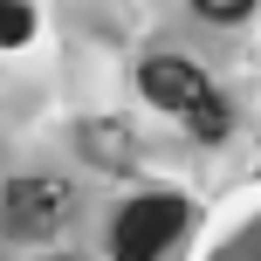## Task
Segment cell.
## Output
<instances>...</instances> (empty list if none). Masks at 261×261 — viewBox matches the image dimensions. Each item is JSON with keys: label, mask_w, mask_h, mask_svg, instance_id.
Segmentation results:
<instances>
[{"label": "cell", "mask_w": 261, "mask_h": 261, "mask_svg": "<svg viewBox=\"0 0 261 261\" xmlns=\"http://www.w3.org/2000/svg\"><path fill=\"white\" fill-rule=\"evenodd\" d=\"M144 96L165 103L172 117H186L199 138H227V103H220V90H213L193 62H179V55H151V62H144Z\"/></svg>", "instance_id": "6da1fadb"}, {"label": "cell", "mask_w": 261, "mask_h": 261, "mask_svg": "<svg viewBox=\"0 0 261 261\" xmlns=\"http://www.w3.org/2000/svg\"><path fill=\"white\" fill-rule=\"evenodd\" d=\"M179 227H186V199H172V193H151V199H138V206L117 220V261H158L179 241Z\"/></svg>", "instance_id": "7a4b0ae2"}, {"label": "cell", "mask_w": 261, "mask_h": 261, "mask_svg": "<svg viewBox=\"0 0 261 261\" xmlns=\"http://www.w3.org/2000/svg\"><path fill=\"white\" fill-rule=\"evenodd\" d=\"M62 213H69V186H55V179H14L7 186V227L14 234L41 241L62 227Z\"/></svg>", "instance_id": "3957f363"}, {"label": "cell", "mask_w": 261, "mask_h": 261, "mask_svg": "<svg viewBox=\"0 0 261 261\" xmlns=\"http://www.w3.org/2000/svg\"><path fill=\"white\" fill-rule=\"evenodd\" d=\"M28 28H35V14L21 0H0V41H28Z\"/></svg>", "instance_id": "277c9868"}, {"label": "cell", "mask_w": 261, "mask_h": 261, "mask_svg": "<svg viewBox=\"0 0 261 261\" xmlns=\"http://www.w3.org/2000/svg\"><path fill=\"white\" fill-rule=\"evenodd\" d=\"M199 14H206V21H241V14L254 7V0H193Z\"/></svg>", "instance_id": "5b68a950"}]
</instances>
